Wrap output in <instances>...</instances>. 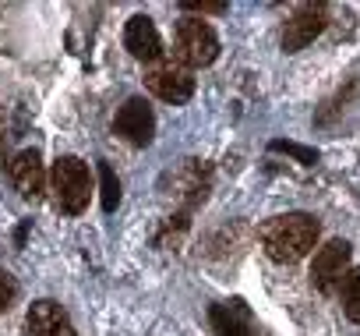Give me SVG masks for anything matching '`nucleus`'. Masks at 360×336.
<instances>
[{"mask_svg": "<svg viewBox=\"0 0 360 336\" xmlns=\"http://www.w3.org/2000/svg\"><path fill=\"white\" fill-rule=\"evenodd\" d=\"M346 262H349V241L332 237L328 244H321V248L314 251V262H311V283H314L321 294H332L335 283H339L342 273H346Z\"/></svg>", "mask_w": 360, "mask_h": 336, "instance_id": "nucleus-8", "label": "nucleus"}, {"mask_svg": "<svg viewBox=\"0 0 360 336\" xmlns=\"http://www.w3.org/2000/svg\"><path fill=\"white\" fill-rule=\"evenodd\" d=\"M325 25H328V8L325 4H300L283 25V50L286 54L304 50L307 43H314L321 36Z\"/></svg>", "mask_w": 360, "mask_h": 336, "instance_id": "nucleus-5", "label": "nucleus"}, {"mask_svg": "<svg viewBox=\"0 0 360 336\" xmlns=\"http://www.w3.org/2000/svg\"><path fill=\"white\" fill-rule=\"evenodd\" d=\"M318 230L311 213H286L262 227V248L272 262H300L318 244Z\"/></svg>", "mask_w": 360, "mask_h": 336, "instance_id": "nucleus-1", "label": "nucleus"}, {"mask_svg": "<svg viewBox=\"0 0 360 336\" xmlns=\"http://www.w3.org/2000/svg\"><path fill=\"white\" fill-rule=\"evenodd\" d=\"M15 301H18V280L8 269H0V311H8Z\"/></svg>", "mask_w": 360, "mask_h": 336, "instance_id": "nucleus-14", "label": "nucleus"}, {"mask_svg": "<svg viewBox=\"0 0 360 336\" xmlns=\"http://www.w3.org/2000/svg\"><path fill=\"white\" fill-rule=\"evenodd\" d=\"M124 46H127L131 57L148 61V64L155 57H162V39H159V29H155V22L148 15L127 18V25H124Z\"/></svg>", "mask_w": 360, "mask_h": 336, "instance_id": "nucleus-10", "label": "nucleus"}, {"mask_svg": "<svg viewBox=\"0 0 360 336\" xmlns=\"http://www.w3.org/2000/svg\"><path fill=\"white\" fill-rule=\"evenodd\" d=\"M0 145H4V127H0Z\"/></svg>", "mask_w": 360, "mask_h": 336, "instance_id": "nucleus-17", "label": "nucleus"}, {"mask_svg": "<svg viewBox=\"0 0 360 336\" xmlns=\"http://www.w3.org/2000/svg\"><path fill=\"white\" fill-rule=\"evenodd\" d=\"M8 178L15 185V192L29 202H39L43 192H46V166H43V156L36 149H22L11 163H8Z\"/></svg>", "mask_w": 360, "mask_h": 336, "instance_id": "nucleus-6", "label": "nucleus"}, {"mask_svg": "<svg viewBox=\"0 0 360 336\" xmlns=\"http://www.w3.org/2000/svg\"><path fill=\"white\" fill-rule=\"evenodd\" d=\"M180 8H184V11H202V15H223L226 11L223 0H184Z\"/></svg>", "mask_w": 360, "mask_h": 336, "instance_id": "nucleus-16", "label": "nucleus"}, {"mask_svg": "<svg viewBox=\"0 0 360 336\" xmlns=\"http://www.w3.org/2000/svg\"><path fill=\"white\" fill-rule=\"evenodd\" d=\"M145 85L152 96H159L162 103H188L195 96V75L184 61H176L173 54H162L155 57L148 68H145Z\"/></svg>", "mask_w": 360, "mask_h": 336, "instance_id": "nucleus-3", "label": "nucleus"}, {"mask_svg": "<svg viewBox=\"0 0 360 336\" xmlns=\"http://www.w3.org/2000/svg\"><path fill=\"white\" fill-rule=\"evenodd\" d=\"M99 195H103V209L113 213L117 202H120V181L113 174V166L106 159H99Z\"/></svg>", "mask_w": 360, "mask_h": 336, "instance_id": "nucleus-13", "label": "nucleus"}, {"mask_svg": "<svg viewBox=\"0 0 360 336\" xmlns=\"http://www.w3.org/2000/svg\"><path fill=\"white\" fill-rule=\"evenodd\" d=\"M50 188H53V206L68 216L85 213L89 195H92V178L89 166L78 156H60L50 170Z\"/></svg>", "mask_w": 360, "mask_h": 336, "instance_id": "nucleus-2", "label": "nucleus"}, {"mask_svg": "<svg viewBox=\"0 0 360 336\" xmlns=\"http://www.w3.org/2000/svg\"><path fill=\"white\" fill-rule=\"evenodd\" d=\"M173 57L184 61L188 68H209L219 57V39L212 32V25H205L202 18H184L176 25L173 36Z\"/></svg>", "mask_w": 360, "mask_h": 336, "instance_id": "nucleus-4", "label": "nucleus"}, {"mask_svg": "<svg viewBox=\"0 0 360 336\" xmlns=\"http://www.w3.org/2000/svg\"><path fill=\"white\" fill-rule=\"evenodd\" d=\"M209 318H212L216 336H265L244 301H223V304L212 308Z\"/></svg>", "mask_w": 360, "mask_h": 336, "instance_id": "nucleus-11", "label": "nucleus"}, {"mask_svg": "<svg viewBox=\"0 0 360 336\" xmlns=\"http://www.w3.org/2000/svg\"><path fill=\"white\" fill-rule=\"evenodd\" d=\"M342 311L349 322L360 325V269H349L342 280Z\"/></svg>", "mask_w": 360, "mask_h": 336, "instance_id": "nucleus-12", "label": "nucleus"}, {"mask_svg": "<svg viewBox=\"0 0 360 336\" xmlns=\"http://www.w3.org/2000/svg\"><path fill=\"white\" fill-rule=\"evenodd\" d=\"M113 131L124 138V142H131V145H148L152 142V135H155V117H152V106L141 99V96H131L120 110H117V117H113Z\"/></svg>", "mask_w": 360, "mask_h": 336, "instance_id": "nucleus-7", "label": "nucleus"}, {"mask_svg": "<svg viewBox=\"0 0 360 336\" xmlns=\"http://www.w3.org/2000/svg\"><path fill=\"white\" fill-rule=\"evenodd\" d=\"M272 152H290V156H297L300 163H314L318 159V152L314 149H304V145H293V142H272Z\"/></svg>", "mask_w": 360, "mask_h": 336, "instance_id": "nucleus-15", "label": "nucleus"}, {"mask_svg": "<svg viewBox=\"0 0 360 336\" xmlns=\"http://www.w3.org/2000/svg\"><path fill=\"white\" fill-rule=\"evenodd\" d=\"M25 336H78L75 322L57 301H36L25 315Z\"/></svg>", "mask_w": 360, "mask_h": 336, "instance_id": "nucleus-9", "label": "nucleus"}]
</instances>
